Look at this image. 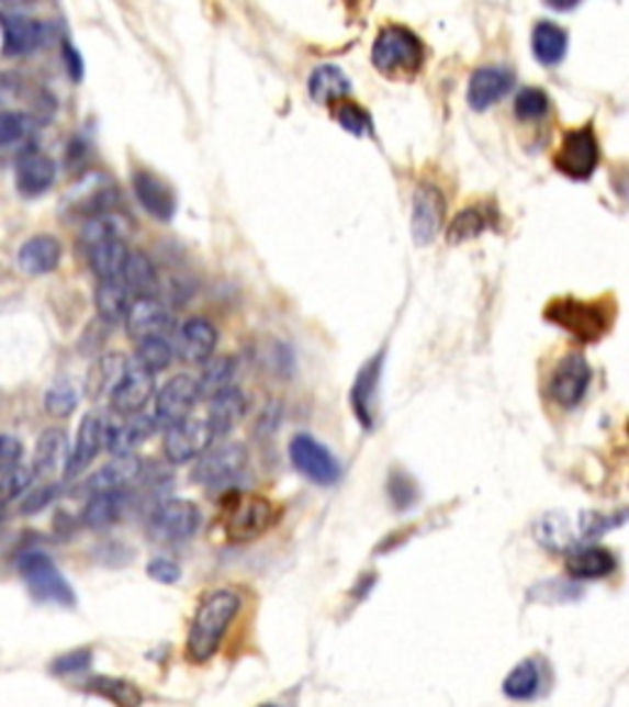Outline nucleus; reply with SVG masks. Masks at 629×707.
<instances>
[{"label":"nucleus","instance_id":"nucleus-7","mask_svg":"<svg viewBox=\"0 0 629 707\" xmlns=\"http://www.w3.org/2000/svg\"><path fill=\"white\" fill-rule=\"evenodd\" d=\"M553 162L559 172L571 177V180H587L600 162V145H597L593 126H581L565 133L561 148L553 155Z\"/></svg>","mask_w":629,"mask_h":707},{"label":"nucleus","instance_id":"nucleus-18","mask_svg":"<svg viewBox=\"0 0 629 707\" xmlns=\"http://www.w3.org/2000/svg\"><path fill=\"white\" fill-rule=\"evenodd\" d=\"M0 30H3V55L23 57L45 43L47 27L35 18L20 13H0Z\"/></svg>","mask_w":629,"mask_h":707},{"label":"nucleus","instance_id":"nucleus-45","mask_svg":"<svg viewBox=\"0 0 629 707\" xmlns=\"http://www.w3.org/2000/svg\"><path fill=\"white\" fill-rule=\"evenodd\" d=\"M59 486L57 484H43V486H30L23 494V504H20V512L25 516L30 514H40L55 502Z\"/></svg>","mask_w":629,"mask_h":707},{"label":"nucleus","instance_id":"nucleus-4","mask_svg":"<svg viewBox=\"0 0 629 707\" xmlns=\"http://www.w3.org/2000/svg\"><path fill=\"white\" fill-rule=\"evenodd\" d=\"M278 521V508L273 502L259 494H232L224 502V528L226 536L236 543H246L263 536Z\"/></svg>","mask_w":629,"mask_h":707},{"label":"nucleus","instance_id":"nucleus-2","mask_svg":"<svg viewBox=\"0 0 629 707\" xmlns=\"http://www.w3.org/2000/svg\"><path fill=\"white\" fill-rule=\"evenodd\" d=\"M423 59H426V49L420 37L398 23L381 27L371 45V61L389 79H414L423 67Z\"/></svg>","mask_w":629,"mask_h":707},{"label":"nucleus","instance_id":"nucleus-30","mask_svg":"<svg viewBox=\"0 0 629 707\" xmlns=\"http://www.w3.org/2000/svg\"><path fill=\"white\" fill-rule=\"evenodd\" d=\"M307 91H311V97L317 103L335 106V103L345 101L349 93H352V81H349V77L337 65H319L311 71Z\"/></svg>","mask_w":629,"mask_h":707},{"label":"nucleus","instance_id":"nucleus-9","mask_svg":"<svg viewBox=\"0 0 629 707\" xmlns=\"http://www.w3.org/2000/svg\"><path fill=\"white\" fill-rule=\"evenodd\" d=\"M150 534L160 540H188L202 526V514L188 498H165L150 512Z\"/></svg>","mask_w":629,"mask_h":707},{"label":"nucleus","instance_id":"nucleus-28","mask_svg":"<svg viewBox=\"0 0 629 707\" xmlns=\"http://www.w3.org/2000/svg\"><path fill=\"white\" fill-rule=\"evenodd\" d=\"M381 361H384L381 354L377 359L367 361L352 386V411L367 430L374 425V415H377L374 411H377V386L381 377Z\"/></svg>","mask_w":629,"mask_h":707},{"label":"nucleus","instance_id":"nucleus-36","mask_svg":"<svg viewBox=\"0 0 629 707\" xmlns=\"http://www.w3.org/2000/svg\"><path fill=\"white\" fill-rule=\"evenodd\" d=\"M89 254V266L99 278V283H106V280H121L123 266H126L128 258V246L126 242H106L99 246L87 248Z\"/></svg>","mask_w":629,"mask_h":707},{"label":"nucleus","instance_id":"nucleus-34","mask_svg":"<svg viewBox=\"0 0 629 707\" xmlns=\"http://www.w3.org/2000/svg\"><path fill=\"white\" fill-rule=\"evenodd\" d=\"M123 506H126V492L91 494L85 508H81V524L94 530L109 528L121 518Z\"/></svg>","mask_w":629,"mask_h":707},{"label":"nucleus","instance_id":"nucleus-3","mask_svg":"<svg viewBox=\"0 0 629 707\" xmlns=\"http://www.w3.org/2000/svg\"><path fill=\"white\" fill-rule=\"evenodd\" d=\"M18 570L20 577L25 580L30 595L35 599L47 602V605L75 607V590H71L67 577L59 573L55 560L43 553V550H25L18 558Z\"/></svg>","mask_w":629,"mask_h":707},{"label":"nucleus","instance_id":"nucleus-11","mask_svg":"<svg viewBox=\"0 0 629 707\" xmlns=\"http://www.w3.org/2000/svg\"><path fill=\"white\" fill-rule=\"evenodd\" d=\"M212 442L214 435L207 423L198 418H184L165 428L162 452L172 464H184L198 460L202 452H207Z\"/></svg>","mask_w":629,"mask_h":707},{"label":"nucleus","instance_id":"nucleus-47","mask_svg":"<svg viewBox=\"0 0 629 707\" xmlns=\"http://www.w3.org/2000/svg\"><path fill=\"white\" fill-rule=\"evenodd\" d=\"M89 665H91V649H75V651L57 656L53 661V665H49V671H53L55 675H75V673L87 671Z\"/></svg>","mask_w":629,"mask_h":707},{"label":"nucleus","instance_id":"nucleus-13","mask_svg":"<svg viewBox=\"0 0 629 707\" xmlns=\"http://www.w3.org/2000/svg\"><path fill=\"white\" fill-rule=\"evenodd\" d=\"M198 386H194V379L188 373H180V377H172L162 383L156 393V405H153V420H156V428H168V425L180 423L190 418L192 405L198 403Z\"/></svg>","mask_w":629,"mask_h":707},{"label":"nucleus","instance_id":"nucleus-22","mask_svg":"<svg viewBox=\"0 0 629 707\" xmlns=\"http://www.w3.org/2000/svg\"><path fill=\"white\" fill-rule=\"evenodd\" d=\"M55 162L45 153L30 148L20 153L15 162V187L20 194L40 197L45 194L55 182Z\"/></svg>","mask_w":629,"mask_h":707},{"label":"nucleus","instance_id":"nucleus-15","mask_svg":"<svg viewBox=\"0 0 629 707\" xmlns=\"http://www.w3.org/2000/svg\"><path fill=\"white\" fill-rule=\"evenodd\" d=\"M220 332L207 317L184 319L175 335V354L188 363H204L214 357Z\"/></svg>","mask_w":629,"mask_h":707},{"label":"nucleus","instance_id":"nucleus-41","mask_svg":"<svg viewBox=\"0 0 629 707\" xmlns=\"http://www.w3.org/2000/svg\"><path fill=\"white\" fill-rule=\"evenodd\" d=\"M487 228V220L480 206H468V210L458 212L452 216V224L448 228V244H465L470 238L480 236Z\"/></svg>","mask_w":629,"mask_h":707},{"label":"nucleus","instance_id":"nucleus-14","mask_svg":"<svg viewBox=\"0 0 629 707\" xmlns=\"http://www.w3.org/2000/svg\"><path fill=\"white\" fill-rule=\"evenodd\" d=\"M109 396H111V408L119 415L143 413L148 401L156 396V377L143 367H138V363H128L119 377V381L113 383Z\"/></svg>","mask_w":629,"mask_h":707},{"label":"nucleus","instance_id":"nucleus-44","mask_svg":"<svg viewBox=\"0 0 629 707\" xmlns=\"http://www.w3.org/2000/svg\"><path fill=\"white\" fill-rule=\"evenodd\" d=\"M79 393L69 386V383H55L53 389L45 393V411L55 418H67L77 411Z\"/></svg>","mask_w":629,"mask_h":707},{"label":"nucleus","instance_id":"nucleus-39","mask_svg":"<svg viewBox=\"0 0 629 707\" xmlns=\"http://www.w3.org/2000/svg\"><path fill=\"white\" fill-rule=\"evenodd\" d=\"M539 685H541L539 665H536V661L526 659L514 665V669L507 673V678L502 683V691L512 700H531L533 695L539 693Z\"/></svg>","mask_w":629,"mask_h":707},{"label":"nucleus","instance_id":"nucleus-20","mask_svg":"<svg viewBox=\"0 0 629 707\" xmlns=\"http://www.w3.org/2000/svg\"><path fill=\"white\" fill-rule=\"evenodd\" d=\"M514 75L507 67H480L468 81V103L474 111H487L509 93Z\"/></svg>","mask_w":629,"mask_h":707},{"label":"nucleus","instance_id":"nucleus-51","mask_svg":"<svg viewBox=\"0 0 629 707\" xmlns=\"http://www.w3.org/2000/svg\"><path fill=\"white\" fill-rule=\"evenodd\" d=\"M20 91H23V81L15 75H0V106H5V103L15 101L20 97Z\"/></svg>","mask_w":629,"mask_h":707},{"label":"nucleus","instance_id":"nucleus-35","mask_svg":"<svg viewBox=\"0 0 629 707\" xmlns=\"http://www.w3.org/2000/svg\"><path fill=\"white\" fill-rule=\"evenodd\" d=\"M131 232H133V224L126 220V216L116 212H106L87 220L85 228H81V244L91 248L106 242H123Z\"/></svg>","mask_w":629,"mask_h":707},{"label":"nucleus","instance_id":"nucleus-21","mask_svg":"<svg viewBox=\"0 0 629 707\" xmlns=\"http://www.w3.org/2000/svg\"><path fill=\"white\" fill-rule=\"evenodd\" d=\"M126 329L128 335L143 341L150 337H162L170 327V312L158 298H136L131 300L128 315H126Z\"/></svg>","mask_w":629,"mask_h":707},{"label":"nucleus","instance_id":"nucleus-31","mask_svg":"<svg viewBox=\"0 0 629 707\" xmlns=\"http://www.w3.org/2000/svg\"><path fill=\"white\" fill-rule=\"evenodd\" d=\"M531 47L541 65H559L569 52V33L553 20H539L531 33Z\"/></svg>","mask_w":629,"mask_h":707},{"label":"nucleus","instance_id":"nucleus-46","mask_svg":"<svg viewBox=\"0 0 629 707\" xmlns=\"http://www.w3.org/2000/svg\"><path fill=\"white\" fill-rule=\"evenodd\" d=\"M25 131H27L25 113L8 111V109L0 111V148L18 143L25 135Z\"/></svg>","mask_w":629,"mask_h":707},{"label":"nucleus","instance_id":"nucleus-40","mask_svg":"<svg viewBox=\"0 0 629 707\" xmlns=\"http://www.w3.org/2000/svg\"><path fill=\"white\" fill-rule=\"evenodd\" d=\"M175 359V349L165 337H150L138 341L136 349V363L156 377L158 371H165Z\"/></svg>","mask_w":629,"mask_h":707},{"label":"nucleus","instance_id":"nucleus-26","mask_svg":"<svg viewBox=\"0 0 629 707\" xmlns=\"http://www.w3.org/2000/svg\"><path fill=\"white\" fill-rule=\"evenodd\" d=\"M617 560L603 546H573L565 560V570L577 580H600L615 573Z\"/></svg>","mask_w":629,"mask_h":707},{"label":"nucleus","instance_id":"nucleus-19","mask_svg":"<svg viewBox=\"0 0 629 707\" xmlns=\"http://www.w3.org/2000/svg\"><path fill=\"white\" fill-rule=\"evenodd\" d=\"M133 192H136L143 210H146L153 220L170 222L175 216V210H178V197H175L172 187L156 172H133Z\"/></svg>","mask_w":629,"mask_h":707},{"label":"nucleus","instance_id":"nucleus-43","mask_svg":"<svg viewBox=\"0 0 629 707\" xmlns=\"http://www.w3.org/2000/svg\"><path fill=\"white\" fill-rule=\"evenodd\" d=\"M335 121L339 123V126H342L345 131H349L352 135H367L371 133V119H369V113L359 106V103L355 101H339L335 103Z\"/></svg>","mask_w":629,"mask_h":707},{"label":"nucleus","instance_id":"nucleus-32","mask_svg":"<svg viewBox=\"0 0 629 707\" xmlns=\"http://www.w3.org/2000/svg\"><path fill=\"white\" fill-rule=\"evenodd\" d=\"M533 536L551 553H569L575 546V534L571 518L561 512L543 514L533 526Z\"/></svg>","mask_w":629,"mask_h":707},{"label":"nucleus","instance_id":"nucleus-8","mask_svg":"<svg viewBox=\"0 0 629 707\" xmlns=\"http://www.w3.org/2000/svg\"><path fill=\"white\" fill-rule=\"evenodd\" d=\"M291 462L303 476L323 486L335 484L342 476V467H339L337 457L307 433L295 435L291 440Z\"/></svg>","mask_w":629,"mask_h":707},{"label":"nucleus","instance_id":"nucleus-10","mask_svg":"<svg viewBox=\"0 0 629 707\" xmlns=\"http://www.w3.org/2000/svg\"><path fill=\"white\" fill-rule=\"evenodd\" d=\"M446 224V197L436 184L420 182L411 200V238L418 246L433 244Z\"/></svg>","mask_w":629,"mask_h":707},{"label":"nucleus","instance_id":"nucleus-54","mask_svg":"<svg viewBox=\"0 0 629 707\" xmlns=\"http://www.w3.org/2000/svg\"><path fill=\"white\" fill-rule=\"evenodd\" d=\"M3 504H5V502H3V498H0V506H3Z\"/></svg>","mask_w":629,"mask_h":707},{"label":"nucleus","instance_id":"nucleus-29","mask_svg":"<svg viewBox=\"0 0 629 707\" xmlns=\"http://www.w3.org/2000/svg\"><path fill=\"white\" fill-rule=\"evenodd\" d=\"M236 371H239V361H236L232 354H220V357H212L204 361L202 373L194 379V386H198V399L210 401L220 396L226 389L234 386Z\"/></svg>","mask_w":629,"mask_h":707},{"label":"nucleus","instance_id":"nucleus-38","mask_svg":"<svg viewBox=\"0 0 629 707\" xmlns=\"http://www.w3.org/2000/svg\"><path fill=\"white\" fill-rule=\"evenodd\" d=\"M87 691L101 695V698L116 707H141L143 703V695L136 685L123 678H111V675H94V678L87 681Z\"/></svg>","mask_w":629,"mask_h":707},{"label":"nucleus","instance_id":"nucleus-16","mask_svg":"<svg viewBox=\"0 0 629 707\" xmlns=\"http://www.w3.org/2000/svg\"><path fill=\"white\" fill-rule=\"evenodd\" d=\"M156 430V420L148 413L123 415V420L119 423L106 420L104 447L113 457H126L133 454V450L146 442Z\"/></svg>","mask_w":629,"mask_h":707},{"label":"nucleus","instance_id":"nucleus-42","mask_svg":"<svg viewBox=\"0 0 629 707\" xmlns=\"http://www.w3.org/2000/svg\"><path fill=\"white\" fill-rule=\"evenodd\" d=\"M549 93L539 87H526L517 93V99H514V113H517V119L521 121H539L549 113Z\"/></svg>","mask_w":629,"mask_h":707},{"label":"nucleus","instance_id":"nucleus-25","mask_svg":"<svg viewBox=\"0 0 629 707\" xmlns=\"http://www.w3.org/2000/svg\"><path fill=\"white\" fill-rule=\"evenodd\" d=\"M61 261V244L55 236L37 234L20 246L18 263L25 276H47Z\"/></svg>","mask_w":629,"mask_h":707},{"label":"nucleus","instance_id":"nucleus-12","mask_svg":"<svg viewBox=\"0 0 629 707\" xmlns=\"http://www.w3.org/2000/svg\"><path fill=\"white\" fill-rule=\"evenodd\" d=\"M591 379H593V369L583 354L577 351L565 354V357L555 363V369L551 373V383H549L551 399L559 403L561 408H575L587 393Z\"/></svg>","mask_w":629,"mask_h":707},{"label":"nucleus","instance_id":"nucleus-1","mask_svg":"<svg viewBox=\"0 0 629 707\" xmlns=\"http://www.w3.org/2000/svg\"><path fill=\"white\" fill-rule=\"evenodd\" d=\"M242 609L239 592L229 587L212 590L210 595H204L194 611L190 631H188V659L192 663H207L216 651L222 649V641L229 631L232 621L236 619Z\"/></svg>","mask_w":629,"mask_h":707},{"label":"nucleus","instance_id":"nucleus-33","mask_svg":"<svg viewBox=\"0 0 629 707\" xmlns=\"http://www.w3.org/2000/svg\"><path fill=\"white\" fill-rule=\"evenodd\" d=\"M121 283L126 285L128 293H136L138 298H156L158 270L156 263L150 261V256L143 251H128L126 266H123L121 273Z\"/></svg>","mask_w":629,"mask_h":707},{"label":"nucleus","instance_id":"nucleus-23","mask_svg":"<svg viewBox=\"0 0 629 707\" xmlns=\"http://www.w3.org/2000/svg\"><path fill=\"white\" fill-rule=\"evenodd\" d=\"M141 460L136 454L113 457V460L89 476L85 489L89 494L101 492H126V489L141 476Z\"/></svg>","mask_w":629,"mask_h":707},{"label":"nucleus","instance_id":"nucleus-24","mask_svg":"<svg viewBox=\"0 0 629 707\" xmlns=\"http://www.w3.org/2000/svg\"><path fill=\"white\" fill-rule=\"evenodd\" d=\"M246 408H249V403H246L244 391L236 389V386L226 389L224 393H220V396L210 399L207 418H204V423L210 425L214 440L229 435L236 425L244 420Z\"/></svg>","mask_w":629,"mask_h":707},{"label":"nucleus","instance_id":"nucleus-53","mask_svg":"<svg viewBox=\"0 0 629 707\" xmlns=\"http://www.w3.org/2000/svg\"><path fill=\"white\" fill-rule=\"evenodd\" d=\"M261 707H276V705H261Z\"/></svg>","mask_w":629,"mask_h":707},{"label":"nucleus","instance_id":"nucleus-37","mask_svg":"<svg viewBox=\"0 0 629 707\" xmlns=\"http://www.w3.org/2000/svg\"><path fill=\"white\" fill-rule=\"evenodd\" d=\"M94 305L99 317L106 322V325H119V322L126 319L128 307H131V293L121 280H106V283H99Z\"/></svg>","mask_w":629,"mask_h":707},{"label":"nucleus","instance_id":"nucleus-52","mask_svg":"<svg viewBox=\"0 0 629 707\" xmlns=\"http://www.w3.org/2000/svg\"><path fill=\"white\" fill-rule=\"evenodd\" d=\"M65 65L69 77L75 81H81V77H85V61H81V55L69 43H65Z\"/></svg>","mask_w":629,"mask_h":707},{"label":"nucleus","instance_id":"nucleus-49","mask_svg":"<svg viewBox=\"0 0 629 707\" xmlns=\"http://www.w3.org/2000/svg\"><path fill=\"white\" fill-rule=\"evenodd\" d=\"M625 521V514H620V516H603V514H595V512H591V514H583L581 516V530H583V534L587 536V538H591V536H600V534H605V530H610L613 526H617V524H622Z\"/></svg>","mask_w":629,"mask_h":707},{"label":"nucleus","instance_id":"nucleus-27","mask_svg":"<svg viewBox=\"0 0 629 707\" xmlns=\"http://www.w3.org/2000/svg\"><path fill=\"white\" fill-rule=\"evenodd\" d=\"M67 457H69V440H67V433L59 430V428H49L37 438L35 445V454H33V476L37 480H47V476H53L55 472L65 470L67 464Z\"/></svg>","mask_w":629,"mask_h":707},{"label":"nucleus","instance_id":"nucleus-48","mask_svg":"<svg viewBox=\"0 0 629 707\" xmlns=\"http://www.w3.org/2000/svg\"><path fill=\"white\" fill-rule=\"evenodd\" d=\"M23 460V442L13 435H0V480L20 467Z\"/></svg>","mask_w":629,"mask_h":707},{"label":"nucleus","instance_id":"nucleus-6","mask_svg":"<svg viewBox=\"0 0 629 707\" xmlns=\"http://www.w3.org/2000/svg\"><path fill=\"white\" fill-rule=\"evenodd\" d=\"M249 464V452L242 442H222L202 452L194 462L192 482L202 486H224L239 476Z\"/></svg>","mask_w":629,"mask_h":707},{"label":"nucleus","instance_id":"nucleus-17","mask_svg":"<svg viewBox=\"0 0 629 707\" xmlns=\"http://www.w3.org/2000/svg\"><path fill=\"white\" fill-rule=\"evenodd\" d=\"M104 428H106V418L99 413H89L85 415V420L79 423L75 447L69 450L67 464H65V474L69 480L71 476H79L81 472H87L89 464L97 460L99 450L104 447Z\"/></svg>","mask_w":629,"mask_h":707},{"label":"nucleus","instance_id":"nucleus-50","mask_svg":"<svg viewBox=\"0 0 629 707\" xmlns=\"http://www.w3.org/2000/svg\"><path fill=\"white\" fill-rule=\"evenodd\" d=\"M148 575L162 585H172L180 580V565L172 563L170 558H153L148 563Z\"/></svg>","mask_w":629,"mask_h":707},{"label":"nucleus","instance_id":"nucleus-5","mask_svg":"<svg viewBox=\"0 0 629 707\" xmlns=\"http://www.w3.org/2000/svg\"><path fill=\"white\" fill-rule=\"evenodd\" d=\"M546 319L571 332L581 341H597L613 325L605 303H585L577 298H559L546 307Z\"/></svg>","mask_w":629,"mask_h":707}]
</instances>
